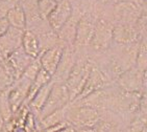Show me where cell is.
<instances>
[{"mask_svg": "<svg viewBox=\"0 0 147 132\" xmlns=\"http://www.w3.org/2000/svg\"><path fill=\"white\" fill-rule=\"evenodd\" d=\"M100 118V111L95 108L69 104L66 112V121L75 128L94 127Z\"/></svg>", "mask_w": 147, "mask_h": 132, "instance_id": "obj_3", "label": "cell"}, {"mask_svg": "<svg viewBox=\"0 0 147 132\" xmlns=\"http://www.w3.org/2000/svg\"><path fill=\"white\" fill-rule=\"evenodd\" d=\"M141 39L135 23L118 22L114 24L113 44H128Z\"/></svg>", "mask_w": 147, "mask_h": 132, "instance_id": "obj_10", "label": "cell"}, {"mask_svg": "<svg viewBox=\"0 0 147 132\" xmlns=\"http://www.w3.org/2000/svg\"><path fill=\"white\" fill-rule=\"evenodd\" d=\"M97 1L98 0H79V4L82 11H87V10H93Z\"/></svg>", "mask_w": 147, "mask_h": 132, "instance_id": "obj_23", "label": "cell"}, {"mask_svg": "<svg viewBox=\"0 0 147 132\" xmlns=\"http://www.w3.org/2000/svg\"><path fill=\"white\" fill-rule=\"evenodd\" d=\"M71 2V5L72 6H75V5H80L79 4V0H69Z\"/></svg>", "mask_w": 147, "mask_h": 132, "instance_id": "obj_28", "label": "cell"}, {"mask_svg": "<svg viewBox=\"0 0 147 132\" xmlns=\"http://www.w3.org/2000/svg\"><path fill=\"white\" fill-rule=\"evenodd\" d=\"M54 1H55V2H59V1H61V0H54Z\"/></svg>", "mask_w": 147, "mask_h": 132, "instance_id": "obj_30", "label": "cell"}, {"mask_svg": "<svg viewBox=\"0 0 147 132\" xmlns=\"http://www.w3.org/2000/svg\"><path fill=\"white\" fill-rule=\"evenodd\" d=\"M23 29L9 26L7 31L0 37V54L5 58L11 52L21 47Z\"/></svg>", "mask_w": 147, "mask_h": 132, "instance_id": "obj_11", "label": "cell"}, {"mask_svg": "<svg viewBox=\"0 0 147 132\" xmlns=\"http://www.w3.org/2000/svg\"><path fill=\"white\" fill-rule=\"evenodd\" d=\"M51 79H52V77H51L46 70H44V69L41 67V69H40L39 72H38V75L36 76L34 80L32 81V83H31L30 87H29L28 92H27V95H26V99H25V101H24L23 105L28 106L29 102H30L31 99L34 97V95L37 93L38 90H39L43 85H45L46 83H48L49 81H51Z\"/></svg>", "mask_w": 147, "mask_h": 132, "instance_id": "obj_18", "label": "cell"}, {"mask_svg": "<svg viewBox=\"0 0 147 132\" xmlns=\"http://www.w3.org/2000/svg\"><path fill=\"white\" fill-rule=\"evenodd\" d=\"M110 85H113V84L109 81L108 78L105 77V73L101 71V69L99 68L98 66L96 65V63L94 62L93 67L91 69L88 79L86 81L85 86H84L82 90L80 91V93L77 95V98L73 101L80 100V99L85 98V97L89 95L90 93H92V92L97 91L99 89L105 88V87L110 86ZM73 101H72V102H73Z\"/></svg>", "mask_w": 147, "mask_h": 132, "instance_id": "obj_9", "label": "cell"}, {"mask_svg": "<svg viewBox=\"0 0 147 132\" xmlns=\"http://www.w3.org/2000/svg\"><path fill=\"white\" fill-rule=\"evenodd\" d=\"M136 68L141 71H146L147 69V41L146 37L142 38L139 43L138 55L136 60Z\"/></svg>", "mask_w": 147, "mask_h": 132, "instance_id": "obj_21", "label": "cell"}, {"mask_svg": "<svg viewBox=\"0 0 147 132\" xmlns=\"http://www.w3.org/2000/svg\"><path fill=\"white\" fill-rule=\"evenodd\" d=\"M75 131H76V129H75L72 125L68 124V125H66L65 127H63V128H61L59 130H57V132H75Z\"/></svg>", "mask_w": 147, "mask_h": 132, "instance_id": "obj_25", "label": "cell"}, {"mask_svg": "<svg viewBox=\"0 0 147 132\" xmlns=\"http://www.w3.org/2000/svg\"><path fill=\"white\" fill-rule=\"evenodd\" d=\"M65 46L63 45H55L53 47H50L45 50H41V54L39 55V61L44 70L48 72L52 77L57 70V67L59 65V62L62 57L63 50Z\"/></svg>", "mask_w": 147, "mask_h": 132, "instance_id": "obj_13", "label": "cell"}, {"mask_svg": "<svg viewBox=\"0 0 147 132\" xmlns=\"http://www.w3.org/2000/svg\"><path fill=\"white\" fill-rule=\"evenodd\" d=\"M127 130L128 132H146V112L139 110L128 124Z\"/></svg>", "mask_w": 147, "mask_h": 132, "instance_id": "obj_20", "label": "cell"}, {"mask_svg": "<svg viewBox=\"0 0 147 132\" xmlns=\"http://www.w3.org/2000/svg\"><path fill=\"white\" fill-rule=\"evenodd\" d=\"M75 132H97L94 127H88V128H78Z\"/></svg>", "mask_w": 147, "mask_h": 132, "instance_id": "obj_26", "label": "cell"}, {"mask_svg": "<svg viewBox=\"0 0 147 132\" xmlns=\"http://www.w3.org/2000/svg\"><path fill=\"white\" fill-rule=\"evenodd\" d=\"M21 47L25 52V54H27L32 59L38 58L41 54V46H40L39 39L36 36V34H34L28 29H25L23 33Z\"/></svg>", "mask_w": 147, "mask_h": 132, "instance_id": "obj_16", "label": "cell"}, {"mask_svg": "<svg viewBox=\"0 0 147 132\" xmlns=\"http://www.w3.org/2000/svg\"><path fill=\"white\" fill-rule=\"evenodd\" d=\"M98 18L88 49L91 55H102L110 49L113 44L114 22L105 14H97Z\"/></svg>", "mask_w": 147, "mask_h": 132, "instance_id": "obj_2", "label": "cell"}, {"mask_svg": "<svg viewBox=\"0 0 147 132\" xmlns=\"http://www.w3.org/2000/svg\"><path fill=\"white\" fill-rule=\"evenodd\" d=\"M5 18L9 21V26L23 29V31L26 29V17L20 3H17L11 6L7 12Z\"/></svg>", "mask_w": 147, "mask_h": 132, "instance_id": "obj_17", "label": "cell"}, {"mask_svg": "<svg viewBox=\"0 0 147 132\" xmlns=\"http://www.w3.org/2000/svg\"><path fill=\"white\" fill-rule=\"evenodd\" d=\"M77 58V50L74 46H65L63 50L62 57L57 67V70L52 76L53 82L57 83H65L68 79L71 70L73 68Z\"/></svg>", "mask_w": 147, "mask_h": 132, "instance_id": "obj_7", "label": "cell"}, {"mask_svg": "<svg viewBox=\"0 0 147 132\" xmlns=\"http://www.w3.org/2000/svg\"><path fill=\"white\" fill-rule=\"evenodd\" d=\"M0 111L4 123H9L13 118V111L9 101V88L0 91Z\"/></svg>", "mask_w": 147, "mask_h": 132, "instance_id": "obj_19", "label": "cell"}, {"mask_svg": "<svg viewBox=\"0 0 147 132\" xmlns=\"http://www.w3.org/2000/svg\"><path fill=\"white\" fill-rule=\"evenodd\" d=\"M57 2L54 0H39L38 1V7H39V13L43 19H47L52 10L54 9Z\"/></svg>", "mask_w": 147, "mask_h": 132, "instance_id": "obj_22", "label": "cell"}, {"mask_svg": "<svg viewBox=\"0 0 147 132\" xmlns=\"http://www.w3.org/2000/svg\"><path fill=\"white\" fill-rule=\"evenodd\" d=\"M3 125H4V121H3L2 114H1V111H0V131H1V129H2Z\"/></svg>", "mask_w": 147, "mask_h": 132, "instance_id": "obj_29", "label": "cell"}, {"mask_svg": "<svg viewBox=\"0 0 147 132\" xmlns=\"http://www.w3.org/2000/svg\"><path fill=\"white\" fill-rule=\"evenodd\" d=\"M72 10L73 7L69 0H61L57 2L54 9L47 17V21L51 26V29L57 32L63 26V24L70 18Z\"/></svg>", "mask_w": 147, "mask_h": 132, "instance_id": "obj_12", "label": "cell"}, {"mask_svg": "<svg viewBox=\"0 0 147 132\" xmlns=\"http://www.w3.org/2000/svg\"><path fill=\"white\" fill-rule=\"evenodd\" d=\"M72 7H73V10H72V14H71L70 18L57 32V37H59L61 43L64 46H73L74 40H75V34H76L77 23H78L82 12H84L80 5H75Z\"/></svg>", "mask_w": 147, "mask_h": 132, "instance_id": "obj_8", "label": "cell"}, {"mask_svg": "<svg viewBox=\"0 0 147 132\" xmlns=\"http://www.w3.org/2000/svg\"><path fill=\"white\" fill-rule=\"evenodd\" d=\"M97 18L98 16L94 9L82 12L76 27L75 40L73 44L75 49H84L89 46L94 34Z\"/></svg>", "mask_w": 147, "mask_h": 132, "instance_id": "obj_4", "label": "cell"}, {"mask_svg": "<svg viewBox=\"0 0 147 132\" xmlns=\"http://www.w3.org/2000/svg\"><path fill=\"white\" fill-rule=\"evenodd\" d=\"M9 27V23L7 21V19L5 17L0 18V37L7 31Z\"/></svg>", "mask_w": 147, "mask_h": 132, "instance_id": "obj_24", "label": "cell"}, {"mask_svg": "<svg viewBox=\"0 0 147 132\" xmlns=\"http://www.w3.org/2000/svg\"><path fill=\"white\" fill-rule=\"evenodd\" d=\"M76 50L77 58L75 64L71 70L68 79L65 82L70 95V103L77 98V95L82 90L94 64V60L89 52L88 47L84 49H76Z\"/></svg>", "mask_w": 147, "mask_h": 132, "instance_id": "obj_1", "label": "cell"}, {"mask_svg": "<svg viewBox=\"0 0 147 132\" xmlns=\"http://www.w3.org/2000/svg\"><path fill=\"white\" fill-rule=\"evenodd\" d=\"M115 85L124 91L146 93V71L131 67L119 76Z\"/></svg>", "mask_w": 147, "mask_h": 132, "instance_id": "obj_6", "label": "cell"}, {"mask_svg": "<svg viewBox=\"0 0 147 132\" xmlns=\"http://www.w3.org/2000/svg\"><path fill=\"white\" fill-rule=\"evenodd\" d=\"M69 103H70V95H69L68 88L66 86V84L54 82L50 93L47 98V101L45 102L44 106L42 107L41 111L39 112L38 116L36 118V121L50 114L51 112L67 106Z\"/></svg>", "mask_w": 147, "mask_h": 132, "instance_id": "obj_5", "label": "cell"}, {"mask_svg": "<svg viewBox=\"0 0 147 132\" xmlns=\"http://www.w3.org/2000/svg\"><path fill=\"white\" fill-rule=\"evenodd\" d=\"M5 60L9 64L13 75H14L15 80H17L21 76V73L24 71V69L29 65V63L34 59L29 57L27 54H25L22 47H19L11 54H9L7 57H5Z\"/></svg>", "mask_w": 147, "mask_h": 132, "instance_id": "obj_14", "label": "cell"}, {"mask_svg": "<svg viewBox=\"0 0 147 132\" xmlns=\"http://www.w3.org/2000/svg\"><path fill=\"white\" fill-rule=\"evenodd\" d=\"M53 80L51 79V81H49L48 83H46L45 85H43L41 88L37 91V93L34 95V97L31 99V101L28 104V109L29 111L34 115V118H37L39 112L41 111L42 107L44 106L45 102L47 101L49 93L51 91V88L53 86Z\"/></svg>", "mask_w": 147, "mask_h": 132, "instance_id": "obj_15", "label": "cell"}, {"mask_svg": "<svg viewBox=\"0 0 147 132\" xmlns=\"http://www.w3.org/2000/svg\"><path fill=\"white\" fill-rule=\"evenodd\" d=\"M2 1H5V2L9 3L11 5H15V4H17V3L20 2V0H2Z\"/></svg>", "mask_w": 147, "mask_h": 132, "instance_id": "obj_27", "label": "cell"}]
</instances>
